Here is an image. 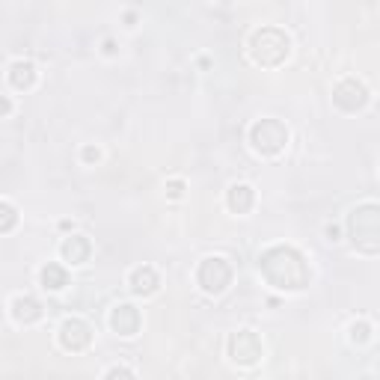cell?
I'll return each mask as SVG.
<instances>
[{
    "label": "cell",
    "instance_id": "6da1fadb",
    "mask_svg": "<svg viewBox=\"0 0 380 380\" xmlns=\"http://www.w3.org/2000/svg\"><path fill=\"white\" fill-rule=\"evenodd\" d=\"M259 274L276 291H303L312 283V264L298 247L271 244L259 252Z\"/></svg>",
    "mask_w": 380,
    "mask_h": 380
},
{
    "label": "cell",
    "instance_id": "7a4b0ae2",
    "mask_svg": "<svg viewBox=\"0 0 380 380\" xmlns=\"http://www.w3.org/2000/svg\"><path fill=\"white\" fill-rule=\"evenodd\" d=\"M247 51H250V60L262 66V68H276L283 66L291 57V36L279 27H256L247 39Z\"/></svg>",
    "mask_w": 380,
    "mask_h": 380
},
{
    "label": "cell",
    "instance_id": "3957f363",
    "mask_svg": "<svg viewBox=\"0 0 380 380\" xmlns=\"http://www.w3.org/2000/svg\"><path fill=\"white\" fill-rule=\"evenodd\" d=\"M348 238L350 247L362 256H377L380 252V205L377 202H360L348 214Z\"/></svg>",
    "mask_w": 380,
    "mask_h": 380
},
{
    "label": "cell",
    "instance_id": "277c9868",
    "mask_svg": "<svg viewBox=\"0 0 380 380\" xmlns=\"http://www.w3.org/2000/svg\"><path fill=\"white\" fill-rule=\"evenodd\" d=\"M247 140H250V149L262 154V158H279L288 146V128L283 119L264 116V119H256L250 125Z\"/></svg>",
    "mask_w": 380,
    "mask_h": 380
},
{
    "label": "cell",
    "instance_id": "5b68a950",
    "mask_svg": "<svg viewBox=\"0 0 380 380\" xmlns=\"http://www.w3.org/2000/svg\"><path fill=\"white\" fill-rule=\"evenodd\" d=\"M232 279H235V267L226 256H205L196 264V286H200V291L208 294V298L226 294Z\"/></svg>",
    "mask_w": 380,
    "mask_h": 380
},
{
    "label": "cell",
    "instance_id": "8992f818",
    "mask_svg": "<svg viewBox=\"0 0 380 380\" xmlns=\"http://www.w3.org/2000/svg\"><path fill=\"white\" fill-rule=\"evenodd\" d=\"M226 357L235 365H241V369H252V365H259L262 357H264L262 336L256 330H247V327L229 333V339H226Z\"/></svg>",
    "mask_w": 380,
    "mask_h": 380
},
{
    "label": "cell",
    "instance_id": "52a82bcc",
    "mask_svg": "<svg viewBox=\"0 0 380 380\" xmlns=\"http://www.w3.org/2000/svg\"><path fill=\"white\" fill-rule=\"evenodd\" d=\"M369 102H372V92L360 78H342L333 87V104L339 107L342 114H360Z\"/></svg>",
    "mask_w": 380,
    "mask_h": 380
},
{
    "label": "cell",
    "instance_id": "ba28073f",
    "mask_svg": "<svg viewBox=\"0 0 380 380\" xmlns=\"http://www.w3.org/2000/svg\"><path fill=\"white\" fill-rule=\"evenodd\" d=\"M57 342L68 354H83L92 345V327L83 318H66L57 327Z\"/></svg>",
    "mask_w": 380,
    "mask_h": 380
},
{
    "label": "cell",
    "instance_id": "9c48e42d",
    "mask_svg": "<svg viewBox=\"0 0 380 380\" xmlns=\"http://www.w3.org/2000/svg\"><path fill=\"white\" fill-rule=\"evenodd\" d=\"M107 324H110V330H114L116 336L131 339V336H137L140 327H143V315H140V309L134 303H116L114 309H110Z\"/></svg>",
    "mask_w": 380,
    "mask_h": 380
},
{
    "label": "cell",
    "instance_id": "30bf717a",
    "mask_svg": "<svg viewBox=\"0 0 380 380\" xmlns=\"http://www.w3.org/2000/svg\"><path fill=\"white\" fill-rule=\"evenodd\" d=\"M9 315L16 324H21V327H33V324L45 318V306H42L33 294H18V298H12V303H9Z\"/></svg>",
    "mask_w": 380,
    "mask_h": 380
},
{
    "label": "cell",
    "instance_id": "8fae6325",
    "mask_svg": "<svg viewBox=\"0 0 380 380\" xmlns=\"http://www.w3.org/2000/svg\"><path fill=\"white\" fill-rule=\"evenodd\" d=\"M90 256H92V241H90L87 235L72 232L68 238H63V244H60V259H63L66 264H72V267L87 264Z\"/></svg>",
    "mask_w": 380,
    "mask_h": 380
},
{
    "label": "cell",
    "instance_id": "7c38bea8",
    "mask_svg": "<svg viewBox=\"0 0 380 380\" xmlns=\"http://www.w3.org/2000/svg\"><path fill=\"white\" fill-rule=\"evenodd\" d=\"M128 288L137 298H152V294H158V288H161V276L152 264H140L128 274Z\"/></svg>",
    "mask_w": 380,
    "mask_h": 380
},
{
    "label": "cell",
    "instance_id": "4fadbf2b",
    "mask_svg": "<svg viewBox=\"0 0 380 380\" xmlns=\"http://www.w3.org/2000/svg\"><path fill=\"white\" fill-rule=\"evenodd\" d=\"M6 80H9V87L16 92H30L36 87V80H39V72H36L33 60H12L9 72H6Z\"/></svg>",
    "mask_w": 380,
    "mask_h": 380
},
{
    "label": "cell",
    "instance_id": "5bb4252c",
    "mask_svg": "<svg viewBox=\"0 0 380 380\" xmlns=\"http://www.w3.org/2000/svg\"><path fill=\"white\" fill-rule=\"evenodd\" d=\"M252 205H256V190L247 181H235L226 190V208L232 214H250Z\"/></svg>",
    "mask_w": 380,
    "mask_h": 380
},
{
    "label": "cell",
    "instance_id": "9a60e30c",
    "mask_svg": "<svg viewBox=\"0 0 380 380\" xmlns=\"http://www.w3.org/2000/svg\"><path fill=\"white\" fill-rule=\"evenodd\" d=\"M68 267L60 264V262H45L39 267V286L45 291H63L68 286Z\"/></svg>",
    "mask_w": 380,
    "mask_h": 380
},
{
    "label": "cell",
    "instance_id": "2e32d148",
    "mask_svg": "<svg viewBox=\"0 0 380 380\" xmlns=\"http://www.w3.org/2000/svg\"><path fill=\"white\" fill-rule=\"evenodd\" d=\"M372 336H374L372 321H365V318L350 321V327H348V339H350V345H369V342H372Z\"/></svg>",
    "mask_w": 380,
    "mask_h": 380
},
{
    "label": "cell",
    "instance_id": "e0dca14e",
    "mask_svg": "<svg viewBox=\"0 0 380 380\" xmlns=\"http://www.w3.org/2000/svg\"><path fill=\"white\" fill-rule=\"evenodd\" d=\"M18 226V208L6 202V200H0V235H6Z\"/></svg>",
    "mask_w": 380,
    "mask_h": 380
},
{
    "label": "cell",
    "instance_id": "ac0fdd59",
    "mask_svg": "<svg viewBox=\"0 0 380 380\" xmlns=\"http://www.w3.org/2000/svg\"><path fill=\"white\" fill-rule=\"evenodd\" d=\"M102 380H137V374H134V369H128V365H110Z\"/></svg>",
    "mask_w": 380,
    "mask_h": 380
},
{
    "label": "cell",
    "instance_id": "d6986e66",
    "mask_svg": "<svg viewBox=\"0 0 380 380\" xmlns=\"http://www.w3.org/2000/svg\"><path fill=\"white\" fill-rule=\"evenodd\" d=\"M185 190H188L185 178H170V181H166V185H164L166 200H181V196H185Z\"/></svg>",
    "mask_w": 380,
    "mask_h": 380
},
{
    "label": "cell",
    "instance_id": "ffe728a7",
    "mask_svg": "<svg viewBox=\"0 0 380 380\" xmlns=\"http://www.w3.org/2000/svg\"><path fill=\"white\" fill-rule=\"evenodd\" d=\"M80 161L87 166H95L98 161H102V149H98V146H83L80 149Z\"/></svg>",
    "mask_w": 380,
    "mask_h": 380
},
{
    "label": "cell",
    "instance_id": "44dd1931",
    "mask_svg": "<svg viewBox=\"0 0 380 380\" xmlns=\"http://www.w3.org/2000/svg\"><path fill=\"white\" fill-rule=\"evenodd\" d=\"M324 238H327L330 244H339L342 241V229L336 226V223H327V226H324Z\"/></svg>",
    "mask_w": 380,
    "mask_h": 380
},
{
    "label": "cell",
    "instance_id": "7402d4cb",
    "mask_svg": "<svg viewBox=\"0 0 380 380\" xmlns=\"http://www.w3.org/2000/svg\"><path fill=\"white\" fill-rule=\"evenodd\" d=\"M102 54H104V57H116V54H119L116 39H104V42H102Z\"/></svg>",
    "mask_w": 380,
    "mask_h": 380
},
{
    "label": "cell",
    "instance_id": "603a6c76",
    "mask_svg": "<svg viewBox=\"0 0 380 380\" xmlns=\"http://www.w3.org/2000/svg\"><path fill=\"white\" fill-rule=\"evenodd\" d=\"M12 110H16V104H12V98H6V95H0V119L4 116H9Z\"/></svg>",
    "mask_w": 380,
    "mask_h": 380
},
{
    "label": "cell",
    "instance_id": "cb8c5ba5",
    "mask_svg": "<svg viewBox=\"0 0 380 380\" xmlns=\"http://www.w3.org/2000/svg\"><path fill=\"white\" fill-rule=\"evenodd\" d=\"M125 24H128V27L137 24V12H134V9H125Z\"/></svg>",
    "mask_w": 380,
    "mask_h": 380
},
{
    "label": "cell",
    "instance_id": "d4e9b609",
    "mask_svg": "<svg viewBox=\"0 0 380 380\" xmlns=\"http://www.w3.org/2000/svg\"><path fill=\"white\" fill-rule=\"evenodd\" d=\"M360 380H374V374H362V377H360Z\"/></svg>",
    "mask_w": 380,
    "mask_h": 380
}]
</instances>
